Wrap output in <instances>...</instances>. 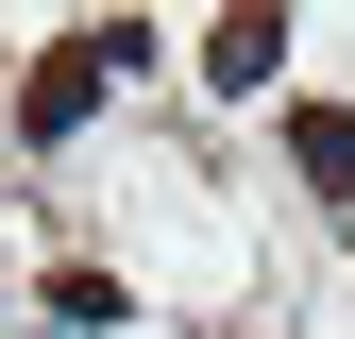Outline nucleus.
<instances>
[{"label": "nucleus", "mask_w": 355, "mask_h": 339, "mask_svg": "<svg viewBox=\"0 0 355 339\" xmlns=\"http://www.w3.org/2000/svg\"><path fill=\"white\" fill-rule=\"evenodd\" d=\"M119 68H153V34H136V17L68 34V51H51V68L17 85V136H68V119H102V85H119Z\"/></svg>", "instance_id": "nucleus-1"}, {"label": "nucleus", "mask_w": 355, "mask_h": 339, "mask_svg": "<svg viewBox=\"0 0 355 339\" xmlns=\"http://www.w3.org/2000/svg\"><path fill=\"white\" fill-rule=\"evenodd\" d=\"M203 85H220V102H271V85H288V17H220L203 34Z\"/></svg>", "instance_id": "nucleus-2"}, {"label": "nucleus", "mask_w": 355, "mask_h": 339, "mask_svg": "<svg viewBox=\"0 0 355 339\" xmlns=\"http://www.w3.org/2000/svg\"><path fill=\"white\" fill-rule=\"evenodd\" d=\"M288 153H304L322 204H355V119H338V102H288Z\"/></svg>", "instance_id": "nucleus-3"}]
</instances>
